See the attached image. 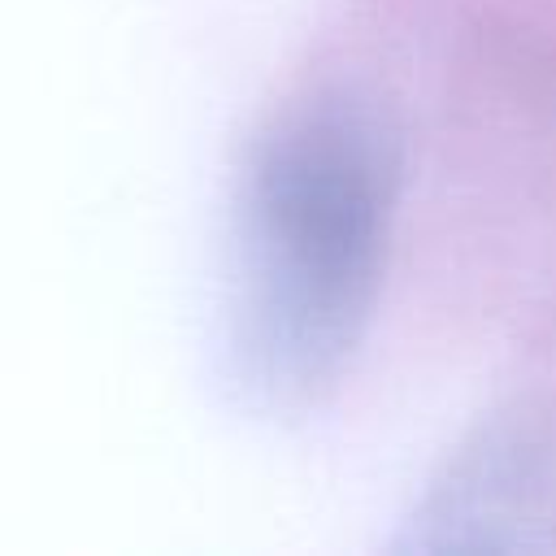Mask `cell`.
Here are the masks:
<instances>
[{"label": "cell", "instance_id": "2", "mask_svg": "<svg viewBox=\"0 0 556 556\" xmlns=\"http://www.w3.org/2000/svg\"><path fill=\"white\" fill-rule=\"evenodd\" d=\"M556 513V434L543 421H500L434 491V526L543 521Z\"/></svg>", "mask_w": 556, "mask_h": 556}, {"label": "cell", "instance_id": "1", "mask_svg": "<svg viewBox=\"0 0 556 556\" xmlns=\"http://www.w3.org/2000/svg\"><path fill=\"white\" fill-rule=\"evenodd\" d=\"M400 195V130L356 87L287 104L252 143L230 217L226 365L261 413L317 404L365 339Z\"/></svg>", "mask_w": 556, "mask_h": 556}]
</instances>
